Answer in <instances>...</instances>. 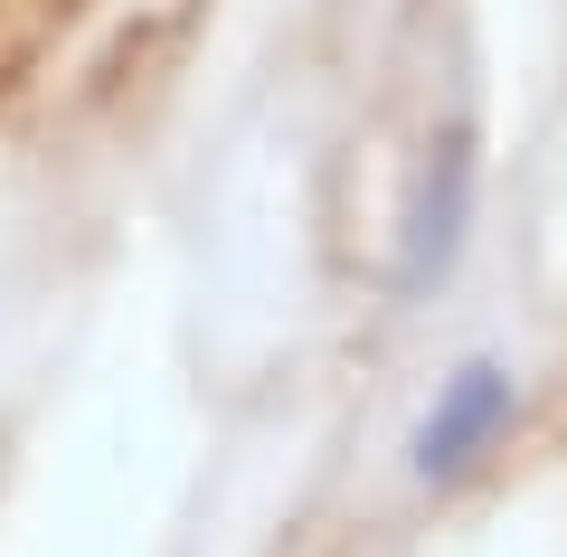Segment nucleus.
Instances as JSON below:
<instances>
[{"mask_svg": "<svg viewBox=\"0 0 567 557\" xmlns=\"http://www.w3.org/2000/svg\"><path fill=\"white\" fill-rule=\"evenodd\" d=\"M473 218H483V123L445 114V123H425L416 171H406V208H398V293L406 302L454 283Z\"/></svg>", "mask_w": 567, "mask_h": 557, "instance_id": "1", "label": "nucleus"}, {"mask_svg": "<svg viewBox=\"0 0 567 557\" xmlns=\"http://www.w3.org/2000/svg\"><path fill=\"white\" fill-rule=\"evenodd\" d=\"M520 406H529V388H520V369H511L502 350L454 359L445 379H435V398L416 406V425H406V482H416V492L473 482L502 454V435L520 425Z\"/></svg>", "mask_w": 567, "mask_h": 557, "instance_id": "2", "label": "nucleus"}]
</instances>
